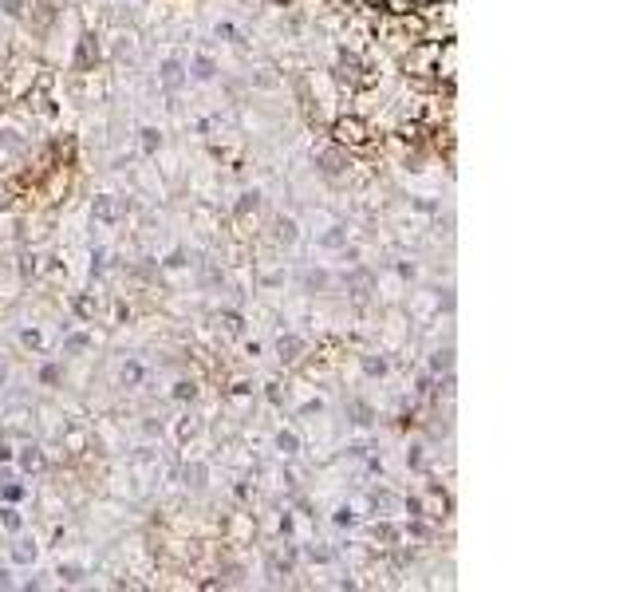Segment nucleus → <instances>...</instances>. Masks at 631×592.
<instances>
[{
    "mask_svg": "<svg viewBox=\"0 0 631 592\" xmlns=\"http://www.w3.org/2000/svg\"><path fill=\"white\" fill-rule=\"evenodd\" d=\"M40 379H44V383H56V379H60V372H56V367H44Z\"/></svg>",
    "mask_w": 631,
    "mask_h": 592,
    "instance_id": "19",
    "label": "nucleus"
},
{
    "mask_svg": "<svg viewBox=\"0 0 631 592\" xmlns=\"http://www.w3.org/2000/svg\"><path fill=\"white\" fill-rule=\"evenodd\" d=\"M316 162H320L324 174H340V170H343V154H340V151H324Z\"/></svg>",
    "mask_w": 631,
    "mask_h": 592,
    "instance_id": "3",
    "label": "nucleus"
},
{
    "mask_svg": "<svg viewBox=\"0 0 631 592\" xmlns=\"http://www.w3.org/2000/svg\"><path fill=\"white\" fill-rule=\"evenodd\" d=\"M4 525H8V529H20V513H16V510H4Z\"/></svg>",
    "mask_w": 631,
    "mask_h": 592,
    "instance_id": "14",
    "label": "nucleus"
},
{
    "mask_svg": "<svg viewBox=\"0 0 631 592\" xmlns=\"http://www.w3.org/2000/svg\"><path fill=\"white\" fill-rule=\"evenodd\" d=\"M336 139H340V142H363V122L343 119L340 127H336Z\"/></svg>",
    "mask_w": 631,
    "mask_h": 592,
    "instance_id": "1",
    "label": "nucleus"
},
{
    "mask_svg": "<svg viewBox=\"0 0 631 592\" xmlns=\"http://www.w3.org/2000/svg\"><path fill=\"white\" fill-rule=\"evenodd\" d=\"M186 482H190V486H201V482H205V466H201V462L186 466Z\"/></svg>",
    "mask_w": 631,
    "mask_h": 592,
    "instance_id": "5",
    "label": "nucleus"
},
{
    "mask_svg": "<svg viewBox=\"0 0 631 592\" xmlns=\"http://www.w3.org/2000/svg\"><path fill=\"white\" fill-rule=\"evenodd\" d=\"M91 56L99 60V48H95L91 40H83V44H79V68H87V63H91Z\"/></svg>",
    "mask_w": 631,
    "mask_h": 592,
    "instance_id": "7",
    "label": "nucleus"
},
{
    "mask_svg": "<svg viewBox=\"0 0 631 592\" xmlns=\"http://www.w3.org/2000/svg\"><path fill=\"white\" fill-rule=\"evenodd\" d=\"M8 458H12V451L8 446H0V462H8Z\"/></svg>",
    "mask_w": 631,
    "mask_h": 592,
    "instance_id": "22",
    "label": "nucleus"
},
{
    "mask_svg": "<svg viewBox=\"0 0 631 592\" xmlns=\"http://www.w3.org/2000/svg\"><path fill=\"white\" fill-rule=\"evenodd\" d=\"M296 351H300V340H296V336H284V340H281V355H284V360H296Z\"/></svg>",
    "mask_w": 631,
    "mask_h": 592,
    "instance_id": "6",
    "label": "nucleus"
},
{
    "mask_svg": "<svg viewBox=\"0 0 631 592\" xmlns=\"http://www.w3.org/2000/svg\"><path fill=\"white\" fill-rule=\"evenodd\" d=\"M276 446H281L284 454H296V446H300V442H296V434H281V439H276Z\"/></svg>",
    "mask_w": 631,
    "mask_h": 592,
    "instance_id": "10",
    "label": "nucleus"
},
{
    "mask_svg": "<svg viewBox=\"0 0 631 592\" xmlns=\"http://www.w3.org/2000/svg\"><path fill=\"white\" fill-rule=\"evenodd\" d=\"M276 229H281V241H296V225H292L288 218L276 221Z\"/></svg>",
    "mask_w": 631,
    "mask_h": 592,
    "instance_id": "8",
    "label": "nucleus"
},
{
    "mask_svg": "<svg viewBox=\"0 0 631 592\" xmlns=\"http://www.w3.org/2000/svg\"><path fill=\"white\" fill-rule=\"evenodd\" d=\"M213 60H205V56H201V60H193V75H198V80H213Z\"/></svg>",
    "mask_w": 631,
    "mask_h": 592,
    "instance_id": "4",
    "label": "nucleus"
},
{
    "mask_svg": "<svg viewBox=\"0 0 631 592\" xmlns=\"http://www.w3.org/2000/svg\"><path fill=\"white\" fill-rule=\"evenodd\" d=\"M363 367H367V375H383V372H387V363H383V360H367Z\"/></svg>",
    "mask_w": 631,
    "mask_h": 592,
    "instance_id": "12",
    "label": "nucleus"
},
{
    "mask_svg": "<svg viewBox=\"0 0 631 592\" xmlns=\"http://www.w3.org/2000/svg\"><path fill=\"white\" fill-rule=\"evenodd\" d=\"M36 557V549L32 545H16V561H32Z\"/></svg>",
    "mask_w": 631,
    "mask_h": 592,
    "instance_id": "16",
    "label": "nucleus"
},
{
    "mask_svg": "<svg viewBox=\"0 0 631 592\" xmlns=\"http://www.w3.org/2000/svg\"><path fill=\"white\" fill-rule=\"evenodd\" d=\"M20 462H24V466H28V470H32V466H40V462H44V458H40V454H36V451H28V454H24V458H20Z\"/></svg>",
    "mask_w": 631,
    "mask_h": 592,
    "instance_id": "18",
    "label": "nucleus"
},
{
    "mask_svg": "<svg viewBox=\"0 0 631 592\" xmlns=\"http://www.w3.org/2000/svg\"><path fill=\"white\" fill-rule=\"evenodd\" d=\"M4 584H8V572H0V588H4Z\"/></svg>",
    "mask_w": 631,
    "mask_h": 592,
    "instance_id": "23",
    "label": "nucleus"
},
{
    "mask_svg": "<svg viewBox=\"0 0 631 592\" xmlns=\"http://www.w3.org/2000/svg\"><path fill=\"white\" fill-rule=\"evenodd\" d=\"M0 383H4V367H0Z\"/></svg>",
    "mask_w": 631,
    "mask_h": 592,
    "instance_id": "24",
    "label": "nucleus"
},
{
    "mask_svg": "<svg viewBox=\"0 0 631 592\" xmlns=\"http://www.w3.org/2000/svg\"><path fill=\"white\" fill-rule=\"evenodd\" d=\"M20 4H24V0H4V12H8V16H20V12H24Z\"/></svg>",
    "mask_w": 631,
    "mask_h": 592,
    "instance_id": "17",
    "label": "nucleus"
},
{
    "mask_svg": "<svg viewBox=\"0 0 631 592\" xmlns=\"http://www.w3.org/2000/svg\"><path fill=\"white\" fill-rule=\"evenodd\" d=\"M142 146H146V151H154V146H158V131H142Z\"/></svg>",
    "mask_w": 631,
    "mask_h": 592,
    "instance_id": "15",
    "label": "nucleus"
},
{
    "mask_svg": "<svg viewBox=\"0 0 631 592\" xmlns=\"http://www.w3.org/2000/svg\"><path fill=\"white\" fill-rule=\"evenodd\" d=\"M20 493H24L20 486H4V498H8V502H16V498H20Z\"/></svg>",
    "mask_w": 631,
    "mask_h": 592,
    "instance_id": "21",
    "label": "nucleus"
},
{
    "mask_svg": "<svg viewBox=\"0 0 631 592\" xmlns=\"http://www.w3.org/2000/svg\"><path fill=\"white\" fill-rule=\"evenodd\" d=\"M324 281H328V277H324V272H308V284H312V289H320Z\"/></svg>",
    "mask_w": 631,
    "mask_h": 592,
    "instance_id": "20",
    "label": "nucleus"
},
{
    "mask_svg": "<svg viewBox=\"0 0 631 592\" xmlns=\"http://www.w3.org/2000/svg\"><path fill=\"white\" fill-rule=\"evenodd\" d=\"M351 411H355V422H363V427H367V422H371V411H367V407H363V403H355Z\"/></svg>",
    "mask_w": 631,
    "mask_h": 592,
    "instance_id": "13",
    "label": "nucleus"
},
{
    "mask_svg": "<svg viewBox=\"0 0 631 592\" xmlns=\"http://www.w3.org/2000/svg\"><path fill=\"white\" fill-rule=\"evenodd\" d=\"M162 83H166V87H181V63L178 60H166L162 63Z\"/></svg>",
    "mask_w": 631,
    "mask_h": 592,
    "instance_id": "2",
    "label": "nucleus"
},
{
    "mask_svg": "<svg viewBox=\"0 0 631 592\" xmlns=\"http://www.w3.org/2000/svg\"><path fill=\"white\" fill-rule=\"evenodd\" d=\"M83 348H87V336H83V332H79V336H68V340H63V351H83Z\"/></svg>",
    "mask_w": 631,
    "mask_h": 592,
    "instance_id": "9",
    "label": "nucleus"
},
{
    "mask_svg": "<svg viewBox=\"0 0 631 592\" xmlns=\"http://www.w3.org/2000/svg\"><path fill=\"white\" fill-rule=\"evenodd\" d=\"M249 210H257V194H245V198L237 201V213H249Z\"/></svg>",
    "mask_w": 631,
    "mask_h": 592,
    "instance_id": "11",
    "label": "nucleus"
}]
</instances>
